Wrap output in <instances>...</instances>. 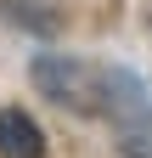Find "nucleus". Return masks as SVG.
<instances>
[{
	"instance_id": "f257e3e1",
	"label": "nucleus",
	"mask_w": 152,
	"mask_h": 158,
	"mask_svg": "<svg viewBox=\"0 0 152 158\" xmlns=\"http://www.w3.org/2000/svg\"><path fill=\"white\" fill-rule=\"evenodd\" d=\"M34 90L45 102L68 107V113H90L102 118V102H107V62H85V56H34Z\"/></svg>"
},
{
	"instance_id": "f03ea898",
	"label": "nucleus",
	"mask_w": 152,
	"mask_h": 158,
	"mask_svg": "<svg viewBox=\"0 0 152 158\" xmlns=\"http://www.w3.org/2000/svg\"><path fill=\"white\" fill-rule=\"evenodd\" d=\"M0 158H45V130L17 107H0Z\"/></svg>"
},
{
	"instance_id": "7ed1b4c3",
	"label": "nucleus",
	"mask_w": 152,
	"mask_h": 158,
	"mask_svg": "<svg viewBox=\"0 0 152 158\" xmlns=\"http://www.w3.org/2000/svg\"><path fill=\"white\" fill-rule=\"evenodd\" d=\"M0 11H6L17 28H28V34H56V28H62L56 0H0Z\"/></svg>"
},
{
	"instance_id": "20e7f679",
	"label": "nucleus",
	"mask_w": 152,
	"mask_h": 158,
	"mask_svg": "<svg viewBox=\"0 0 152 158\" xmlns=\"http://www.w3.org/2000/svg\"><path fill=\"white\" fill-rule=\"evenodd\" d=\"M118 152L124 158H152V124H118Z\"/></svg>"
}]
</instances>
